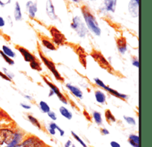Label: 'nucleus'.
<instances>
[{
  "label": "nucleus",
  "mask_w": 152,
  "mask_h": 147,
  "mask_svg": "<svg viewBox=\"0 0 152 147\" xmlns=\"http://www.w3.org/2000/svg\"><path fill=\"white\" fill-rule=\"evenodd\" d=\"M105 116H106V119L108 122L115 123L116 121L115 117H114V115H113V113H112V112L110 111V110H106V112H105Z\"/></svg>",
  "instance_id": "obj_26"
},
{
  "label": "nucleus",
  "mask_w": 152,
  "mask_h": 147,
  "mask_svg": "<svg viewBox=\"0 0 152 147\" xmlns=\"http://www.w3.org/2000/svg\"><path fill=\"white\" fill-rule=\"evenodd\" d=\"M132 65L134 66L135 68H139V60L137 57H134L132 60Z\"/></svg>",
  "instance_id": "obj_34"
},
{
  "label": "nucleus",
  "mask_w": 152,
  "mask_h": 147,
  "mask_svg": "<svg viewBox=\"0 0 152 147\" xmlns=\"http://www.w3.org/2000/svg\"><path fill=\"white\" fill-rule=\"evenodd\" d=\"M70 27L75 31L80 38H85L88 32V29L86 25L83 23L79 15H76L73 17L71 24H70Z\"/></svg>",
  "instance_id": "obj_2"
},
{
  "label": "nucleus",
  "mask_w": 152,
  "mask_h": 147,
  "mask_svg": "<svg viewBox=\"0 0 152 147\" xmlns=\"http://www.w3.org/2000/svg\"><path fill=\"white\" fill-rule=\"evenodd\" d=\"M129 12L133 18H137L139 15V0H130Z\"/></svg>",
  "instance_id": "obj_9"
},
{
  "label": "nucleus",
  "mask_w": 152,
  "mask_h": 147,
  "mask_svg": "<svg viewBox=\"0 0 152 147\" xmlns=\"http://www.w3.org/2000/svg\"><path fill=\"white\" fill-rule=\"evenodd\" d=\"M124 120L126 121V123L130 125H132L134 126L136 125V121L133 117H127V116H124Z\"/></svg>",
  "instance_id": "obj_31"
},
{
  "label": "nucleus",
  "mask_w": 152,
  "mask_h": 147,
  "mask_svg": "<svg viewBox=\"0 0 152 147\" xmlns=\"http://www.w3.org/2000/svg\"><path fill=\"white\" fill-rule=\"evenodd\" d=\"M26 9H27L28 14L31 18H34L36 15V13L38 12V4L37 2H34L31 0H29L26 2Z\"/></svg>",
  "instance_id": "obj_10"
},
{
  "label": "nucleus",
  "mask_w": 152,
  "mask_h": 147,
  "mask_svg": "<svg viewBox=\"0 0 152 147\" xmlns=\"http://www.w3.org/2000/svg\"><path fill=\"white\" fill-rule=\"evenodd\" d=\"M45 9H46V14L48 15L50 19L53 21L58 19V16L55 12V8H54L52 0H47Z\"/></svg>",
  "instance_id": "obj_8"
},
{
  "label": "nucleus",
  "mask_w": 152,
  "mask_h": 147,
  "mask_svg": "<svg viewBox=\"0 0 152 147\" xmlns=\"http://www.w3.org/2000/svg\"><path fill=\"white\" fill-rule=\"evenodd\" d=\"M21 140V134L20 133H15V136L13 140L10 144H9L7 147H18L19 145V141Z\"/></svg>",
  "instance_id": "obj_22"
},
{
  "label": "nucleus",
  "mask_w": 152,
  "mask_h": 147,
  "mask_svg": "<svg viewBox=\"0 0 152 147\" xmlns=\"http://www.w3.org/2000/svg\"><path fill=\"white\" fill-rule=\"evenodd\" d=\"M56 129H57V130L59 131L60 132V135H61V136H64V131L62 129H61V127H60V126H58L57 125V127H56Z\"/></svg>",
  "instance_id": "obj_41"
},
{
  "label": "nucleus",
  "mask_w": 152,
  "mask_h": 147,
  "mask_svg": "<svg viewBox=\"0 0 152 147\" xmlns=\"http://www.w3.org/2000/svg\"><path fill=\"white\" fill-rule=\"evenodd\" d=\"M18 147H41V142L36 137H29Z\"/></svg>",
  "instance_id": "obj_11"
},
{
  "label": "nucleus",
  "mask_w": 152,
  "mask_h": 147,
  "mask_svg": "<svg viewBox=\"0 0 152 147\" xmlns=\"http://www.w3.org/2000/svg\"><path fill=\"white\" fill-rule=\"evenodd\" d=\"M4 71H5V73L4 74H6L8 77H9V79L12 81V79L13 77H14V74H13L12 72H9V71L6 70V68H4Z\"/></svg>",
  "instance_id": "obj_35"
},
{
  "label": "nucleus",
  "mask_w": 152,
  "mask_h": 147,
  "mask_svg": "<svg viewBox=\"0 0 152 147\" xmlns=\"http://www.w3.org/2000/svg\"><path fill=\"white\" fill-rule=\"evenodd\" d=\"M11 2H12V0H8L7 2H6V4H9V3H11Z\"/></svg>",
  "instance_id": "obj_49"
},
{
  "label": "nucleus",
  "mask_w": 152,
  "mask_h": 147,
  "mask_svg": "<svg viewBox=\"0 0 152 147\" xmlns=\"http://www.w3.org/2000/svg\"><path fill=\"white\" fill-rule=\"evenodd\" d=\"M39 55H40V57H41V59L42 60V61H43L44 64H45V65L47 66V68H48L49 70L50 71V72L54 74V77H55L56 79H57V81H64V77L61 75V74H60L59 72H58V71L57 70L55 65H54V63L52 62L51 61H50L48 58H47V57L42 54V52H41V51L40 50H39Z\"/></svg>",
  "instance_id": "obj_4"
},
{
  "label": "nucleus",
  "mask_w": 152,
  "mask_h": 147,
  "mask_svg": "<svg viewBox=\"0 0 152 147\" xmlns=\"http://www.w3.org/2000/svg\"><path fill=\"white\" fill-rule=\"evenodd\" d=\"M5 25H6V22H5V20H4V18H2V16H0V28L3 27V26H5Z\"/></svg>",
  "instance_id": "obj_40"
},
{
  "label": "nucleus",
  "mask_w": 152,
  "mask_h": 147,
  "mask_svg": "<svg viewBox=\"0 0 152 147\" xmlns=\"http://www.w3.org/2000/svg\"><path fill=\"white\" fill-rule=\"evenodd\" d=\"M71 1L73 2H76V3H79V2H80L82 0H71Z\"/></svg>",
  "instance_id": "obj_46"
},
{
  "label": "nucleus",
  "mask_w": 152,
  "mask_h": 147,
  "mask_svg": "<svg viewBox=\"0 0 152 147\" xmlns=\"http://www.w3.org/2000/svg\"><path fill=\"white\" fill-rule=\"evenodd\" d=\"M2 52H3L4 54H6V55H7L8 57H11V58H12V57H14L15 56V52L13 51L9 47L6 46V45H3L2 46Z\"/></svg>",
  "instance_id": "obj_23"
},
{
  "label": "nucleus",
  "mask_w": 152,
  "mask_h": 147,
  "mask_svg": "<svg viewBox=\"0 0 152 147\" xmlns=\"http://www.w3.org/2000/svg\"><path fill=\"white\" fill-rule=\"evenodd\" d=\"M54 92L52 91L51 90H50V93H49V95H48L49 97H51V96H53V95H54Z\"/></svg>",
  "instance_id": "obj_48"
},
{
  "label": "nucleus",
  "mask_w": 152,
  "mask_h": 147,
  "mask_svg": "<svg viewBox=\"0 0 152 147\" xmlns=\"http://www.w3.org/2000/svg\"><path fill=\"white\" fill-rule=\"evenodd\" d=\"M21 107H22V108H24V109H25V110L31 109L30 105H28V104H21Z\"/></svg>",
  "instance_id": "obj_42"
},
{
  "label": "nucleus",
  "mask_w": 152,
  "mask_h": 147,
  "mask_svg": "<svg viewBox=\"0 0 152 147\" xmlns=\"http://www.w3.org/2000/svg\"><path fill=\"white\" fill-rule=\"evenodd\" d=\"M39 107L40 110H41L42 113H48L50 111V108L49 107V105L47 104L45 101H41L39 103Z\"/></svg>",
  "instance_id": "obj_25"
},
{
  "label": "nucleus",
  "mask_w": 152,
  "mask_h": 147,
  "mask_svg": "<svg viewBox=\"0 0 152 147\" xmlns=\"http://www.w3.org/2000/svg\"><path fill=\"white\" fill-rule=\"evenodd\" d=\"M48 117H50L53 121L57 120V115H56V113H54V111H50L49 113H48Z\"/></svg>",
  "instance_id": "obj_36"
},
{
  "label": "nucleus",
  "mask_w": 152,
  "mask_h": 147,
  "mask_svg": "<svg viewBox=\"0 0 152 147\" xmlns=\"http://www.w3.org/2000/svg\"><path fill=\"white\" fill-rule=\"evenodd\" d=\"M110 145H111L112 147H121L120 144L118 143L115 141H112L111 143H110Z\"/></svg>",
  "instance_id": "obj_39"
},
{
  "label": "nucleus",
  "mask_w": 152,
  "mask_h": 147,
  "mask_svg": "<svg viewBox=\"0 0 152 147\" xmlns=\"http://www.w3.org/2000/svg\"><path fill=\"white\" fill-rule=\"evenodd\" d=\"M59 111L63 117H65L67 120H71L72 117H73V114H72L71 112L65 107H61L59 109Z\"/></svg>",
  "instance_id": "obj_20"
},
{
  "label": "nucleus",
  "mask_w": 152,
  "mask_h": 147,
  "mask_svg": "<svg viewBox=\"0 0 152 147\" xmlns=\"http://www.w3.org/2000/svg\"><path fill=\"white\" fill-rule=\"evenodd\" d=\"M129 143L133 147H139V137L137 135L131 134L129 137Z\"/></svg>",
  "instance_id": "obj_21"
},
{
  "label": "nucleus",
  "mask_w": 152,
  "mask_h": 147,
  "mask_svg": "<svg viewBox=\"0 0 152 147\" xmlns=\"http://www.w3.org/2000/svg\"><path fill=\"white\" fill-rule=\"evenodd\" d=\"M95 97L96 101L99 103V104H103L106 103V96L103 91L99 90H97L95 91Z\"/></svg>",
  "instance_id": "obj_19"
},
{
  "label": "nucleus",
  "mask_w": 152,
  "mask_h": 147,
  "mask_svg": "<svg viewBox=\"0 0 152 147\" xmlns=\"http://www.w3.org/2000/svg\"><path fill=\"white\" fill-rule=\"evenodd\" d=\"M14 17L16 21H22V13L21 11V6L18 2H15L14 8Z\"/></svg>",
  "instance_id": "obj_17"
},
{
  "label": "nucleus",
  "mask_w": 152,
  "mask_h": 147,
  "mask_svg": "<svg viewBox=\"0 0 152 147\" xmlns=\"http://www.w3.org/2000/svg\"><path fill=\"white\" fill-rule=\"evenodd\" d=\"M15 133L10 129H0V145L10 144L13 140Z\"/></svg>",
  "instance_id": "obj_6"
},
{
  "label": "nucleus",
  "mask_w": 152,
  "mask_h": 147,
  "mask_svg": "<svg viewBox=\"0 0 152 147\" xmlns=\"http://www.w3.org/2000/svg\"><path fill=\"white\" fill-rule=\"evenodd\" d=\"M81 12H82L83 19L85 21V25H86L87 29L91 32L92 33L96 36H99L101 35V29L99 25L96 18L94 16V15L92 13L89 8L83 6L81 8Z\"/></svg>",
  "instance_id": "obj_1"
},
{
  "label": "nucleus",
  "mask_w": 152,
  "mask_h": 147,
  "mask_svg": "<svg viewBox=\"0 0 152 147\" xmlns=\"http://www.w3.org/2000/svg\"><path fill=\"white\" fill-rule=\"evenodd\" d=\"M66 87L68 90H70V93L73 94L76 97L79 99H82L83 92L81 91V90L79 87H77L74 86V85H71V84H66Z\"/></svg>",
  "instance_id": "obj_16"
},
{
  "label": "nucleus",
  "mask_w": 152,
  "mask_h": 147,
  "mask_svg": "<svg viewBox=\"0 0 152 147\" xmlns=\"http://www.w3.org/2000/svg\"><path fill=\"white\" fill-rule=\"evenodd\" d=\"M50 32L52 36L53 42L55 45H61L63 44H64L65 41H66V38H65L64 35L61 32V31L58 30L56 27H51L50 29Z\"/></svg>",
  "instance_id": "obj_5"
},
{
  "label": "nucleus",
  "mask_w": 152,
  "mask_h": 147,
  "mask_svg": "<svg viewBox=\"0 0 152 147\" xmlns=\"http://www.w3.org/2000/svg\"><path fill=\"white\" fill-rule=\"evenodd\" d=\"M6 2H3L2 0H0V6H2V7H4V6H6Z\"/></svg>",
  "instance_id": "obj_45"
},
{
  "label": "nucleus",
  "mask_w": 152,
  "mask_h": 147,
  "mask_svg": "<svg viewBox=\"0 0 152 147\" xmlns=\"http://www.w3.org/2000/svg\"><path fill=\"white\" fill-rule=\"evenodd\" d=\"M41 42H42V45L47 48L50 51H55L56 50V48L54 46V45L52 42H50L49 40L48 39H45V38H43V39L41 40Z\"/></svg>",
  "instance_id": "obj_24"
},
{
  "label": "nucleus",
  "mask_w": 152,
  "mask_h": 147,
  "mask_svg": "<svg viewBox=\"0 0 152 147\" xmlns=\"http://www.w3.org/2000/svg\"><path fill=\"white\" fill-rule=\"evenodd\" d=\"M77 53L78 57H79V60L80 61L81 65L84 67L85 68H86V53L85 52L84 49L81 48V47H77Z\"/></svg>",
  "instance_id": "obj_15"
},
{
  "label": "nucleus",
  "mask_w": 152,
  "mask_h": 147,
  "mask_svg": "<svg viewBox=\"0 0 152 147\" xmlns=\"http://www.w3.org/2000/svg\"><path fill=\"white\" fill-rule=\"evenodd\" d=\"M43 79H44V81H45V83H46L47 85H48V86L50 87V90H52V91L54 92V94H56V95L57 96V97L59 98L60 101H61V102L63 103V104H67V101H66V97L64 96V94H63L61 92V90L58 89V88L57 87V86H55V85L53 84V83L50 82V81H48V80L47 79L46 77H43Z\"/></svg>",
  "instance_id": "obj_7"
},
{
  "label": "nucleus",
  "mask_w": 152,
  "mask_h": 147,
  "mask_svg": "<svg viewBox=\"0 0 152 147\" xmlns=\"http://www.w3.org/2000/svg\"><path fill=\"white\" fill-rule=\"evenodd\" d=\"M94 81H95V83L97 85H98L99 87H100L103 88V89H105V88L106 87V85H105L103 82H102V80H100L99 78H98V77H96V78H94Z\"/></svg>",
  "instance_id": "obj_33"
},
{
  "label": "nucleus",
  "mask_w": 152,
  "mask_h": 147,
  "mask_svg": "<svg viewBox=\"0 0 152 147\" xmlns=\"http://www.w3.org/2000/svg\"><path fill=\"white\" fill-rule=\"evenodd\" d=\"M18 51L21 53V54L22 55V57H24V60H25L26 62H29L30 63L31 61H34L35 60V57L33 55L30 51L27 50V49H25V48L23 47H18Z\"/></svg>",
  "instance_id": "obj_13"
},
{
  "label": "nucleus",
  "mask_w": 152,
  "mask_h": 147,
  "mask_svg": "<svg viewBox=\"0 0 152 147\" xmlns=\"http://www.w3.org/2000/svg\"><path fill=\"white\" fill-rule=\"evenodd\" d=\"M71 134H72V135H73V137H74V139H75V140H77V141L79 142L80 143V144H81V145H82V146H83V147H87V146H86V143H85L83 141V140H81V139H80V138L79 136H77V134H76V133H74V132H73V131H72V132H71Z\"/></svg>",
  "instance_id": "obj_32"
},
{
  "label": "nucleus",
  "mask_w": 152,
  "mask_h": 147,
  "mask_svg": "<svg viewBox=\"0 0 152 147\" xmlns=\"http://www.w3.org/2000/svg\"><path fill=\"white\" fill-rule=\"evenodd\" d=\"M0 54H1V56H2V57H3V59L5 60V61H6V62H7L8 64H9V65H14L15 61H13L11 57H8L7 55H6V54H4V53L2 51H0Z\"/></svg>",
  "instance_id": "obj_30"
},
{
  "label": "nucleus",
  "mask_w": 152,
  "mask_h": 147,
  "mask_svg": "<svg viewBox=\"0 0 152 147\" xmlns=\"http://www.w3.org/2000/svg\"><path fill=\"white\" fill-rule=\"evenodd\" d=\"M25 98H26V99H28V100H29V101H31V96L25 95Z\"/></svg>",
  "instance_id": "obj_47"
},
{
  "label": "nucleus",
  "mask_w": 152,
  "mask_h": 147,
  "mask_svg": "<svg viewBox=\"0 0 152 147\" xmlns=\"http://www.w3.org/2000/svg\"><path fill=\"white\" fill-rule=\"evenodd\" d=\"M64 146L65 147H76V146L73 143V142H71V140H67V142L66 143Z\"/></svg>",
  "instance_id": "obj_37"
},
{
  "label": "nucleus",
  "mask_w": 152,
  "mask_h": 147,
  "mask_svg": "<svg viewBox=\"0 0 152 147\" xmlns=\"http://www.w3.org/2000/svg\"><path fill=\"white\" fill-rule=\"evenodd\" d=\"M104 90H106V91L109 92V93H111L112 95L115 96V97H118V98L122 99V100H126L128 98V96L126 94H123V93H121L120 92L117 91V90H114L113 88H110L109 87L106 86V87L104 89Z\"/></svg>",
  "instance_id": "obj_18"
},
{
  "label": "nucleus",
  "mask_w": 152,
  "mask_h": 147,
  "mask_svg": "<svg viewBox=\"0 0 152 147\" xmlns=\"http://www.w3.org/2000/svg\"><path fill=\"white\" fill-rule=\"evenodd\" d=\"M91 56L101 68L106 70L107 71H109V73L113 74V69L111 65H110V63L106 59V57H104L100 52L96 51H93L91 53Z\"/></svg>",
  "instance_id": "obj_3"
},
{
  "label": "nucleus",
  "mask_w": 152,
  "mask_h": 147,
  "mask_svg": "<svg viewBox=\"0 0 152 147\" xmlns=\"http://www.w3.org/2000/svg\"><path fill=\"white\" fill-rule=\"evenodd\" d=\"M104 6L102 10H105L107 12L114 13L115 12L117 5V0H103Z\"/></svg>",
  "instance_id": "obj_12"
},
{
  "label": "nucleus",
  "mask_w": 152,
  "mask_h": 147,
  "mask_svg": "<svg viewBox=\"0 0 152 147\" xmlns=\"http://www.w3.org/2000/svg\"><path fill=\"white\" fill-rule=\"evenodd\" d=\"M48 131H49V133H50L51 135H55L56 129H50V128H48Z\"/></svg>",
  "instance_id": "obj_44"
},
{
  "label": "nucleus",
  "mask_w": 152,
  "mask_h": 147,
  "mask_svg": "<svg viewBox=\"0 0 152 147\" xmlns=\"http://www.w3.org/2000/svg\"><path fill=\"white\" fill-rule=\"evenodd\" d=\"M30 67L31 68V69H33V70L34 71H41L42 70V68H41L40 63L38 62V61H36V60L31 61Z\"/></svg>",
  "instance_id": "obj_28"
},
{
  "label": "nucleus",
  "mask_w": 152,
  "mask_h": 147,
  "mask_svg": "<svg viewBox=\"0 0 152 147\" xmlns=\"http://www.w3.org/2000/svg\"><path fill=\"white\" fill-rule=\"evenodd\" d=\"M90 1H96V0H90Z\"/></svg>",
  "instance_id": "obj_50"
},
{
  "label": "nucleus",
  "mask_w": 152,
  "mask_h": 147,
  "mask_svg": "<svg viewBox=\"0 0 152 147\" xmlns=\"http://www.w3.org/2000/svg\"><path fill=\"white\" fill-rule=\"evenodd\" d=\"M28 119L29 121H30V122L34 126L38 127V129H41V124H40L39 121H38L35 117L31 116V115H28Z\"/></svg>",
  "instance_id": "obj_29"
},
{
  "label": "nucleus",
  "mask_w": 152,
  "mask_h": 147,
  "mask_svg": "<svg viewBox=\"0 0 152 147\" xmlns=\"http://www.w3.org/2000/svg\"><path fill=\"white\" fill-rule=\"evenodd\" d=\"M102 133L103 135H108V134H109V131L108 130V129H106L104 128V129H102Z\"/></svg>",
  "instance_id": "obj_43"
},
{
  "label": "nucleus",
  "mask_w": 152,
  "mask_h": 147,
  "mask_svg": "<svg viewBox=\"0 0 152 147\" xmlns=\"http://www.w3.org/2000/svg\"><path fill=\"white\" fill-rule=\"evenodd\" d=\"M117 48H118V51H119L120 54H124L125 52L127 51L128 49V45H127V41L123 37L118 38L116 41Z\"/></svg>",
  "instance_id": "obj_14"
},
{
  "label": "nucleus",
  "mask_w": 152,
  "mask_h": 147,
  "mask_svg": "<svg viewBox=\"0 0 152 147\" xmlns=\"http://www.w3.org/2000/svg\"><path fill=\"white\" fill-rule=\"evenodd\" d=\"M93 117L95 122L98 125H101L102 123V115L98 111H94L93 113Z\"/></svg>",
  "instance_id": "obj_27"
},
{
  "label": "nucleus",
  "mask_w": 152,
  "mask_h": 147,
  "mask_svg": "<svg viewBox=\"0 0 152 147\" xmlns=\"http://www.w3.org/2000/svg\"><path fill=\"white\" fill-rule=\"evenodd\" d=\"M0 77H2V78H3V79L6 80V81H11V80L9 79V77H8L7 76H6V74H3V73H2V72H1V71H0Z\"/></svg>",
  "instance_id": "obj_38"
}]
</instances>
